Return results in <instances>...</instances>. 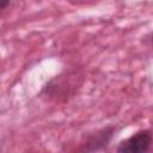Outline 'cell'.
<instances>
[{"label":"cell","instance_id":"obj_1","mask_svg":"<svg viewBox=\"0 0 153 153\" xmlns=\"http://www.w3.org/2000/svg\"><path fill=\"white\" fill-rule=\"evenodd\" d=\"M152 145V135L148 130H139L130 137L120 142L116 153H147Z\"/></svg>","mask_w":153,"mask_h":153},{"label":"cell","instance_id":"obj_2","mask_svg":"<svg viewBox=\"0 0 153 153\" xmlns=\"http://www.w3.org/2000/svg\"><path fill=\"white\" fill-rule=\"evenodd\" d=\"M152 44H153V36H152Z\"/></svg>","mask_w":153,"mask_h":153}]
</instances>
